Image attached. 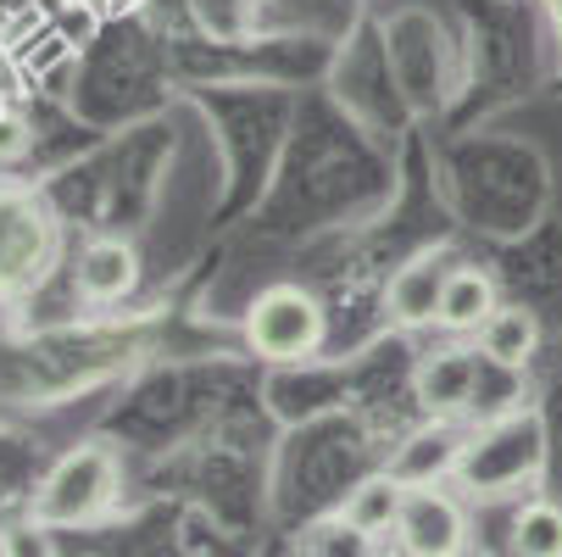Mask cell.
I'll return each instance as SVG.
<instances>
[{
	"mask_svg": "<svg viewBox=\"0 0 562 557\" xmlns=\"http://www.w3.org/2000/svg\"><path fill=\"white\" fill-rule=\"evenodd\" d=\"M117 491V457L106 446H78L34 497V524H85Z\"/></svg>",
	"mask_w": 562,
	"mask_h": 557,
	"instance_id": "6da1fadb",
	"label": "cell"
},
{
	"mask_svg": "<svg viewBox=\"0 0 562 557\" xmlns=\"http://www.w3.org/2000/svg\"><path fill=\"white\" fill-rule=\"evenodd\" d=\"M462 480L479 497H502L513 486H524V474L540 468V424L529 413H507L485 430V441L462 446Z\"/></svg>",
	"mask_w": 562,
	"mask_h": 557,
	"instance_id": "7a4b0ae2",
	"label": "cell"
},
{
	"mask_svg": "<svg viewBox=\"0 0 562 557\" xmlns=\"http://www.w3.org/2000/svg\"><path fill=\"white\" fill-rule=\"evenodd\" d=\"M246 335L262 357H312L324 346V307H317L301 285H273L257 296L251 318H246Z\"/></svg>",
	"mask_w": 562,
	"mask_h": 557,
	"instance_id": "3957f363",
	"label": "cell"
},
{
	"mask_svg": "<svg viewBox=\"0 0 562 557\" xmlns=\"http://www.w3.org/2000/svg\"><path fill=\"white\" fill-rule=\"evenodd\" d=\"M395 546L401 557H462L468 546V513L440 486H413L395 513Z\"/></svg>",
	"mask_w": 562,
	"mask_h": 557,
	"instance_id": "277c9868",
	"label": "cell"
},
{
	"mask_svg": "<svg viewBox=\"0 0 562 557\" xmlns=\"http://www.w3.org/2000/svg\"><path fill=\"white\" fill-rule=\"evenodd\" d=\"M50 257V223L34 201L0 196V290H23Z\"/></svg>",
	"mask_w": 562,
	"mask_h": 557,
	"instance_id": "5b68a950",
	"label": "cell"
},
{
	"mask_svg": "<svg viewBox=\"0 0 562 557\" xmlns=\"http://www.w3.org/2000/svg\"><path fill=\"white\" fill-rule=\"evenodd\" d=\"M496 312H502V301H496L491 274H479V268H451L446 274V290H440V307H435V324L440 330L479 335Z\"/></svg>",
	"mask_w": 562,
	"mask_h": 557,
	"instance_id": "8992f818",
	"label": "cell"
},
{
	"mask_svg": "<svg viewBox=\"0 0 562 557\" xmlns=\"http://www.w3.org/2000/svg\"><path fill=\"white\" fill-rule=\"evenodd\" d=\"M479 363L485 357H468V352H446L435 357L424 374H418V396H424V408L429 413H446V408H468L479 402Z\"/></svg>",
	"mask_w": 562,
	"mask_h": 557,
	"instance_id": "52a82bcc",
	"label": "cell"
},
{
	"mask_svg": "<svg viewBox=\"0 0 562 557\" xmlns=\"http://www.w3.org/2000/svg\"><path fill=\"white\" fill-rule=\"evenodd\" d=\"M535 346H540V324H535V312H524V307H502L491 324L479 330V357L507 368V374H518L535 357Z\"/></svg>",
	"mask_w": 562,
	"mask_h": 557,
	"instance_id": "ba28073f",
	"label": "cell"
},
{
	"mask_svg": "<svg viewBox=\"0 0 562 557\" xmlns=\"http://www.w3.org/2000/svg\"><path fill=\"white\" fill-rule=\"evenodd\" d=\"M134 274H139V257L134 246L123 241H95L85 257H78V290L90 301H117L134 290Z\"/></svg>",
	"mask_w": 562,
	"mask_h": 557,
	"instance_id": "9c48e42d",
	"label": "cell"
},
{
	"mask_svg": "<svg viewBox=\"0 0 562 557\" xmlns=\"http://www.w3.org/2000/svg\"><path fill=\"white\" fill-rule=\"evenodd\" d=\"M457 463H462L457 435H451L446 424H435V430H418V435L407 441V452L390 463V474L413 491V486H435V474H446V468H457Z\"/></svg>",
	"mask_w": 562,
	"mask_h": 557,
	"instance_id": "30bf717a",
	"label": "cell"
},
{
	"mask_svg": "<svg viewBox=\"0 0 562 557\" xmlns=\"http://www.w3.org/2000/svg\"><path fill=\"white\" fill-rule=\"evenodd\" d=\"M401 502H407V486H401L395 474H373V480H362V486L346 497L340 519H346V524H357L362 535H379V530H395Z\"/></svg>",
	"mask_w": 562,
	"mask_h": 557,
	"instance_id": "8fae6325",
	"label": "cell"
},
{
	"mask_svg": "<svg viewBox=\"0 0 562 557\" xmlns=\"http://www.w3.org/2000/svg\"><path fill=\"white\" fill-rule=\"evenodd\" d=\"M446 274H451V268H440L435 257H418L413 268H401L395 285H390V307H395V318H407V324H424V318H435L440 290H446Z\"/></svg>",
	"mask_w": 562,
	"mask_h": 557,
	"instance_id": "7c38bea8",
	"label": "cell"
},
{
	"mask_svg": "<svg viewBox=\"0 0 562 557\" xmlns=\"http://www.w3.org/2000/svg\"><path fill=\"white\" fill-rule=\"evenodd\" d=\"M513 557H562V508L529 502L513 519Z\"/></svg>",
	"mask_w": 562,
	"mask_h": 557,
	"instance_id": "4fadbf2b",
	"label": "cell"
},
{
	"mask_svg": "<svg viewBox=\"0 0 562 557\" xmlns=\"http://www.w3.org/2000/svg\"><path fill=\"white\" fill-rule=\"evenodd\" d=\"M306 557H379V546H373V535H362L357 524H346L335 513L306 535Z\"/></svg>",
	"mask_w": 562,
	"mask_h": 557,
	"instance_id": "5bb4252c",
	"label": "cell"
},
{
	"mask_svg": "<svg viewBox=\"0 0 562 557\" xmlns=\"http://www.w3.org/2000/svg\"><path fill=\"white\" fill-rule=\"evenodd\" d=\"M0 557H56V546H50V535H45V524H7L0 530Z\"/></svg>",
	"mask_w": 562,
	"mask_h": 557,
	"instance_id": "9a60e30c",
	"label": "cell"
},
{
	"mask_svg": "<svg viewBox=\"0 0 562 557\" xmlns=\"http://www.w3.org/2000/svg\"><path fill=\"white\" fill-rule=\"evenodd\" d=\"M23 151H29V123H23V112L0 107V163H18Z\"/></svg>",
	"mask_w": 562,
	"mask_h": 557,
	"instance_id": "2e32d148",
	"label": "cell"
}]
</instances>
